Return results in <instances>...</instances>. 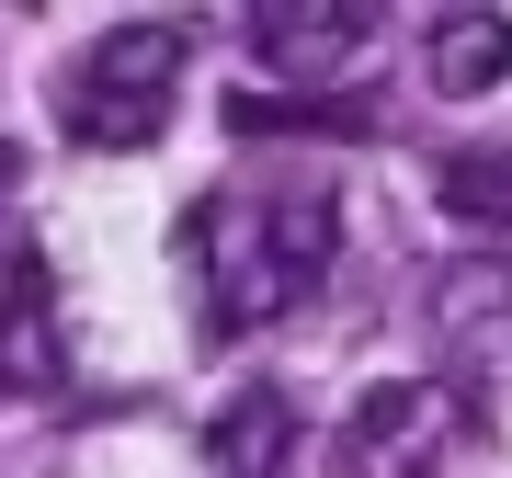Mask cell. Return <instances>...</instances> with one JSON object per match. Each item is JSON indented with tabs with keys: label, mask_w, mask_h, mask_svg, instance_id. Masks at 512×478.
Segmentation results:
<instances>
[{
	"label": "cell",
	"mask_w": 512,
	"mask_h": 478,
	"mask_svg": "<svg viewBox=\"0 0 512 478\" xmlns=\"http://www.w3.org/2000/svg\"><path fill=\"white\" fill-rule=\"evenodd\" d=\"M330 262H342V194L308 183V171L296 183H217L183 217V274H194V308L217 342L296 319L330 285Z\"/></svg>",
	"instance_id": "6da1fadb"
},
{
	"label": "cell",
	"mask_w": 512,
	"mask_h": 478,
	"mask_svg": "<svg viewBox=\"0 0 512 478\" xmlns=\"http://www.w3.org/2000/svg\"><path fill=\"white\" fill-rule=\"evenodd\" d=\"M171 103H183V23H114V35L57 80V126L80 148H160Z\"/></svg>",
	"instance_id": "7a4b0ae2"
},
{
	"label": "cell",
	"mask_w": 512,
	"mask_h": 478,
	"mask_svg": "<svg viewBox=\"0 0 512 478\" xmlns=\"http://www.w3.org/2000/svg\"><path fill=\"white\" fill-rule=\"evenodd\" d=\"M490 444V410L444 376H399L376 399H353L342 422V478H467Z\"/></svg>",
	"instance_id": "3957f363"
},
{
	"label": "cell",
	"mask_w": 512,
	"mask_h": 478,
	"mask_svg": "<svg viewBox=\"0 0 512 478\" xmlns=\"http://www.w3.org/2000/svg\"><path fill=\"white\" fill-rule=\"evenodd\" d=\"M376 46V12L365 0H274V12H251V57L296 92H319V80H353Z\"/></svg>",
	"instance_id": "277c9868"
},
{
	"label": "cell",
	"mask_w": 512,
	"mask_h": 478,
	"mask_svg": "<svg viewBox=\"0 0 512 478\" xmlns=\"http://www.w3.org/2000/svg\"><path fill=\"white\" fill-rule=\"evenodd\" d=\"M0 387H23V399H57V387H69L57 274H46L35 251H12V274H0Z\"/></svg>",
	"instance_id": "5b68a950"
},
{
	"label": "cell",
	"mask_w": 512,
	"mask_h": 478,
	"mask_svg": "<svg viewBox=\"0 0 512 478\" xmlns=\"http://www.w3.org/2000/svg\"><path fill=\"white\" fill-rule=\"evenodd\" d=\"M205 467L217 478H296V399L285 387H239L205 422Z\"/></svg>",
	"instance_id": "8992f818"
},
{
	"label": "cell",
	"mask_w": 512,
	"mask_h": 478,
	"mask_svg": "<svg viewBox=\"0 0 512 478\" xmlns=\"http://www.w3.org/2000/svg\"><path fill=\"white\" fill-rule=\"evenodd\" d=\"M421 69H433V92H501L512 80V23L501 12H433L421 23Z\"/></svg>",
	"instance_id": "52a82bcc"
},
{
	"label": "cell",
	"mask_w": 512,
	"mask_h": 478,
	"mask_svg": "<svg viewBox=\"0 0 512 478\" xmlns=\"http://www.w3.org/2000/svg\"><path fill=\"white\" fill-rule=\"evenodd\" d=\"M444 217L512 228V148H467V160H444Z\"/></svg>",
	"instance_id": "ba28073f"
},
{
	"label": "cell",
	"mask_w": 512,
	"mask_h": 478,
	"mask_svg": "<svg viewBox=\"0 0 512 478\" xmlns=\"http://www.w3.org/2000/svg\"><path fill=\"white\" fill-rule=\"evenodd\" d=\"M12 205H23V148H0V228H12Z\"/></svg>",
	"instance_id": "9c48e42d"
}]
</instances>
